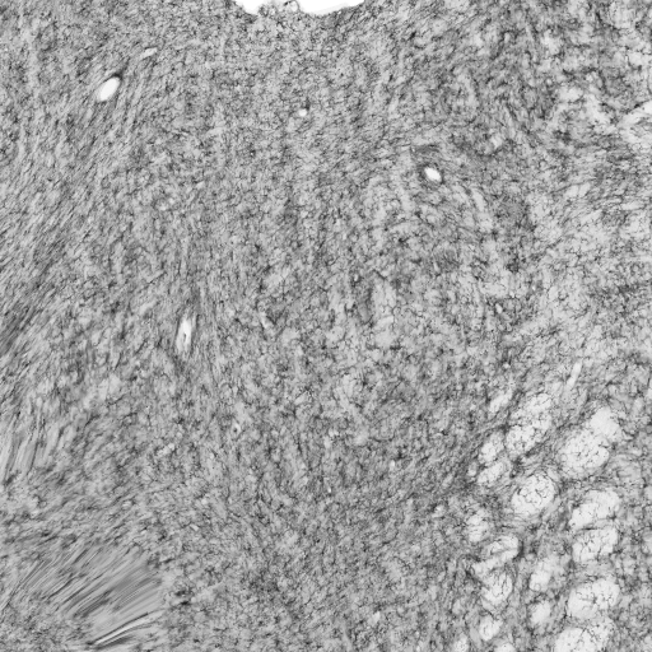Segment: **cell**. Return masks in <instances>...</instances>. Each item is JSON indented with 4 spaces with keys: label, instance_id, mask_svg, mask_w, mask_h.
Returning a JSON list of instances; mask_svg holds the SVG:
<instances>
[{
    "label": "cell",
    "instance_id": "obj_1",
    "mask_svg": "<svg viewBox=\"0 0 652 652\" xmlns=\"http://www.w3.org/2000/svg\"><path fill=\"white\" fill-rule=\"evenodd\" d=\"M619 586L616 582L596 579L585 582L572 591L567 602V612L577 621H594L617 604Z\"/></svg>",
    "mask_w": 652,
    "mask_h": 652
},
{
    "label": "cell",
    "instance_id": "obj_2",
    "mask_svg": "<svg viewBox=\"0 0 652 652\" xmlns=\"http://www.w3.org/2000/svg\"><path fill=\"white\" fill-rule=\"evenodd\" d=\"M608 456L607 446L600 437L584 432L572 437L563 447L561 464L568 475L584 477L602 467Z\"/></svg>",
    "mask_w": 652,
    "mask_h": 652
},
{
    "label": "cell",
    "instance_id": "obj_3",
    "mask_svg": "<svg viewBox=\"0 0 652 652\" xmlns=\"http://www.w3.org/2000/svg\"><path fill=\"white\" fill-rule=\"evenodd\" d=\"M613 632L612 621L599 619L588 626L574 627L562 632L554 649L567 652L600 651L608 645Z\"/></svg>",
    "mask_w": 652,
    "mask_h": 652
},
{
    "label": "cell",
    "instance_id": "obj_4",
    "mask_svg": "<svg viewBox=\"0 0 652 652\" xmlns=\"http://www.w3.org/2000/svg\"><path fill=\"white\" fill-rule=\"evenodd\" d=\"M556 493L552 478L544 474L530 477L512 497L511 506L516 514L532 516L546 509Z\"/></svg>",
    "mask_w": 652,
    "mask_h": 652
},
{
    "label": "cell",
    "instance_id": "obj_5",
    "mask_svg": "<svg viewBox=\"0 0 652 652\" xmlns=\"http://www.w3.org/2000/svg\"><path fill=\"white\" fill-rule=\"evenodd\" d=\"M619 534L612 526L588 530L576 539L572 547V556L580 565L602 560L614 551L618 544Z\"/></svg>",
    "mask_w": 652,
    "mask_h": 652
},
{
    "label": "cell",
    "instance_id": "obj_6",
    "mask_svg": "<svg viewBox=\"0 0 652 652\" xmlns=\"http://www.w3.org/2000/svg\"><path fill=\"white\" fill-rule=\"evenodd\" d=\"M619 498L610 491H591L576 507L571 516V528L584 529L590 524L609 518L616 511Z\"/></svg>",
    "mask_w": 652,
    "mask_h": 652
},
{
    "label": "cell",
    "instance_id": "obj_7",
    "mask_svg": "<svg viewBox=\"0 0 652 652\" xmlns=\"http://www.w3.org/2000/svg\"><path fill=\"white\" fill-rule=\"evenodd\" d=\"M514 589L512 577L505 571H495L486 576L483 588V602L488 608H497L509 598Z\"/></svg>",
    "mask_w": 652,
    "mask_h": 652
},
{
    "label": "cell",
    "instance_id": "obj_8",
    "mask_svg": "<svg viewBox=\"0 0 652 652\" xmlns=\"http://www.w3.org/2000/svg\"><path fill=\"white\" fill-rule=\"evenodd\" d=\"M505 472L504 465L500 463H496L493 465H489V468L487 470H484V472L481 475V483H493L497 481L498 477H501L502 473Z\"/></svg>",
    "mask_w": 652,
    "mask_h": 652
},
{
    "label": "cell",
    "instance_id": "obj_9",
    "mask_svg": "<svg viewBox=\"0 0 652 652\" xmlns=\"http://www.w3.org/2000/svg\"><path fill=\"white\" fill-rule=\"evenodd\" d=\"M498 627H500V623H498L496 619L488 617L484 619L483 623L481 624V635L483 638L488 640V638H492L496 635Z\"/></svg>",
    "mask_w": 652,
    "mask_h": 652
},
{
    "label": "cell",
    "instance_id": "obj_10",
    "mask_svg": "<svg viewBox=\"0 0 652 652\" xmlns=\"http://www.w3.org/2000/svg\"><path fill=\"white\" fill-rule=\"evenodd\" d=\"M497 650H498V651H502V650H514V647H512V646H500V647H498Z\"/></svg>",
    "mask_w": 652,
    "mask_h": 652
}]
</instances>
